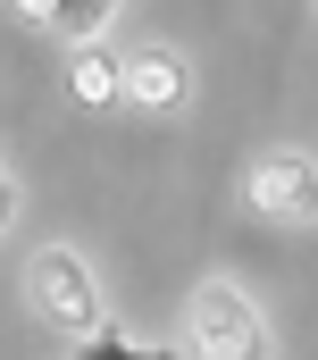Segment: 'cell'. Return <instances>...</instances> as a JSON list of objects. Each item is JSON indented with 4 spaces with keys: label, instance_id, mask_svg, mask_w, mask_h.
Instances as JSON below:
<instances>
[{
    "label": "cell",
    "instance_id": "cell-1",
    "mask_svg": "<svg viewBox=\"0 0 318 360\" xmlns=\"http://www.w3.org/2000/svg\"><path fill=\"white\" fill-rule=\"evenodd\" d=\"M25 293H34V310L59 335H101V285H92V260L84 252H68V243L34 252L25 260Z\"/></svg>",
    "mask_w": 318,
    "mask_h": 360
},
{
    "label": "cell",
    "instance_id": "cell-3",
    "mask_svg": "<svg viewBox=\"0 0 318 360\" xmlns=\"http://www.w3.org/2000/svg\"><path fill=\"white\" fill-rule=\"evenodd\" d=\"M243 201H251L268 226H310V218H318V168H310V160H293V151H276V160L251 168Z\"/></svg>",
    "mask_w": 318,
    "mask_h": 360
},
{
    "label": "cell",
    "instance_id": "cell-2",
    "mask_svg": "<svg viewBox=\"0 0 318 360\" xmlns=\"http://www.w3.org/2000/svg\"><path fill=\"white\" fill-rule=\"evenodd\" d=\"M184 344H193V352H210V360H260V352H268V327H260L251 293H235L227 276H210V285L193 293Z\"/></svg>",
    "mask_w": 318,
    "mask_h": 360
},
{
    "label": "cell",
    "instance_id": "cell-7",
    "mask_svg": "<svg viewBox=\"0 0 318 360\" xmlns=\"http://www.w3.org/2000/svg\"><path fill=\"white\" fill-rule=\"evenodd\" d=\"M8 210H17V193H8V176H0V243H8Z\"/></svg>",
    "mask_w": 318,
    "mask_h": 360
},
{
    "label": "cell",
    "instance_id": "cell-6",
    "mask_svg": "<svg viewBox=\"0 0 318 360\" xmlns=\"http://www.w3.org/2000/svg\"><path fill=\"white\" fill-rule=\"evenodd\" d=\"M68 84H76V101H92V109H101V101H126V59H101V51L84 42L76 68H68Z\"/></svg>",
    "mask_w": 318,
    "mask_h": 360
},
{
    "label": "cell",
    "instance_id": "cell-5",
    "mask_svg": "<svg viewBox=\"0 0 318 360\" xmlns=\"http://www.w3.org/2000/svg\"><path fill=\"white\" fill-rule=\"evenodd\" d=\"M25 8H34L51 34H68V42H92V34L109 25V8H117V0H25Z\"/></svg>",
    "mask_w": 318,
    "mask_h": 360
},
{
    "label": "cell",
    "instance_id": "cell-4",
    "mask_svg": "<svg viewBox=\"0 0 318 360\" xmlns=\"http://www.w3.org/2000/svg\"><path fill=\"white\" fill-rule=\"evenodd\" d=\"M126 101H143V109H176V101H184V59H167V51L126 59Z\"/></svg>",
    "mask_w": 318,
    "mask_h": 360
}]
</instances>
